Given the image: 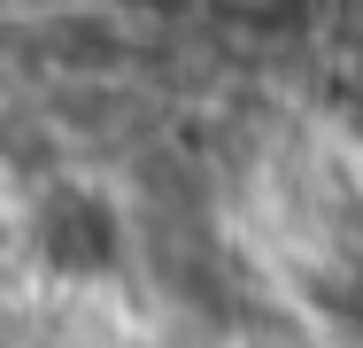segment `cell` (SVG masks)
<instances>
[{"label":"cell","instance_id":"1","mask_svg":"<svg viewBox=\"0 0 363 348\" xmlns=\"http://www.w3.org/2000/svg\"><path fill=\"white\" fill-rule=\"evenodd\" d=\"M39 248L62 271H101L116 256V217L101 202H85V194H62V202H47V217H39Z\"/></svg>","mask_w":363,"mask_h":348}]
</instances>
